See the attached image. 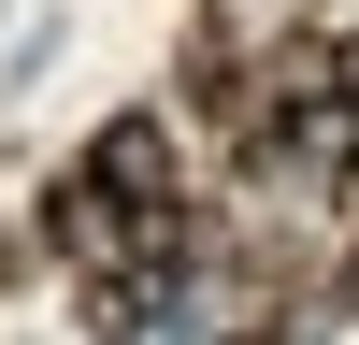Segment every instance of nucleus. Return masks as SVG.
Returning <instances> with one entry per match:
<instances>
[{
    "mask_svg": "<svg viewBox=\"0 0 359 345\" xmlns=\"http://www.w3.org/2000/svg\"><path fill=\"white\" fill-rule=\"evenodd\" d=\"M230 345H287V331H230Z\"/></svg>",
    "mask_w": 359,
    "mask_h": 345,
    "instance_id": "f257e3e1",
    "label": "nucleus"
},
{
    "mask_svg": "<svg viewBox=\"0 0 359 345\" xmlns=\"http://www.w3.org/2000/svg\"><path fill=\"white\" fill-rule=\"evenodd\" d=\"M345 302H359V259H345Z\"/></svg>",
    "mask_w": 359,
    "mask_h": 345,
    "instance_id": "f03ea898",
    "label": "nucleus"
}]
</instances>
